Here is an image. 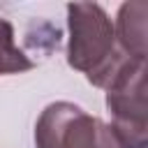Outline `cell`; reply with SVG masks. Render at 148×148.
Instances as JSON below:
<instances>
[{
    "label": "cell",
    "mask_w": 148,
    "mask_h": 148,
    "mask_svg": "<svg viewBox=\"0 0 148 148\" xmlns=\"http://www.w3.org/2000/svg\"><path fill=\"white\" fill-rule=\"evenodd\" d=\"M67 65L83 72L92 86L106 90L111 79L130 60L116 44L113 21L97 2H72L67 5Z\"/></svg>",
    "instance_id": "obj_1"
},
{
    "label": "cell",
    "mask_w": 148,
    "mask_h": 148,
    "mask_svg": "<svg viewBox=\"0 0 148 148\" xmlns=\"http://www.w3.org/2000/svg\"><path fill=\"white\" fill-rule=\"evenodd\" d=\"M106 109L111 130L123 148H146L148 104H146V60L130 58L106 86Z\"/></svg>",
    "instance_id": "obj_2"
},
{
    "label": "cell",
    "mask_w": 148,
    "mask_h": 148,
    "mask_svg": "<svg viewBox=\"0 0 148 148\" xmlns=\"http://www.w3.org/2000/svg\"><path fill=\"white\" fill-rule=\"evenodd\" d=\"M37 148H123L113 130L72 102H51L35 125Z\"/></svg>",
    "instance_id": "obj_3"
},
{
    "label": "cell",
    "mask_w": 148,
    "mask_h": 148,
    "mask_svg": "<svg viewBox=\"0 0 148 148\" xmlns=\"http://www.w3.org/2000/svg\"><path fill=\"white\" fill-rule=\"evenodd\" d=\"M146 12H148V5L143 0L125 2L120 5L118 18L113 23L118 49L125 56L139 58V60H146Z\"/></svg>",
    "instance_id": "obj_4"
},
{
    "label": "cell",
    "mask_w": 148,
    "mask_h": 148,
    "mask_svg": "<svg viewBox=\"0 0 148 148\" xmlns=\"http://www.w3.org/2000/svg\"><path fill=\"white\" fill-rule=\"evenodd\" d=\"M35 62L14 44V28L7 18H0V74H21L32 69Z\"/></svg>",
    "instance_id": "obj_5"
}]
</instances>
